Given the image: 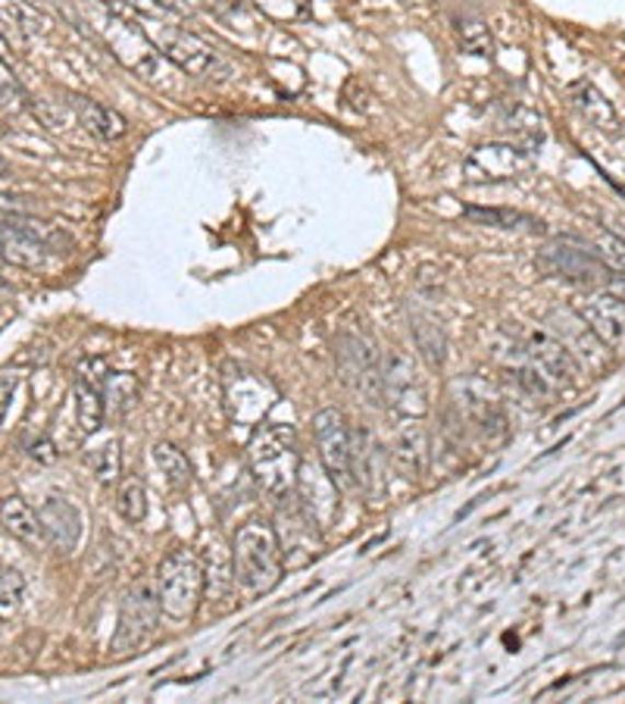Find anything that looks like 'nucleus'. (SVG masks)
I'll use <instances>...</instances> for the list:
<instances>
[{
	"instance_id": "obj_14",
	"label": "nucleus",
	"mask_w": 625,
	"mask_h": 704,
	"mask_svg": "<svg viewBox=\"0 0 625 704\" xmlns=\"http://www.w3.org/2000/svg\"><path fill=\"white\" fill-rule=\"evenodd\" d=\"M276 389L257 373H238V379H225V404H229V414L238 423H257L263 419V414L273 407L276 401Z\"/></svg>"
},
{
	"instance_id": "obj_26",
	"label": "nucleus",
	"mask_w": 625,
	"mask_h": 704,
	"mask_svg": "<svg viewBox=\"0 0 625 704\" xmlns=\"http://www.w3.org/2000/svg\"><path fill=\"white\" fill-rule=\"evenodd\" d=\"M104 404L113 417H126L131 407L138 404V382L129 373H107L104 379Z\"/></svg>"
},
{
	"instance_id": "obj_32",
	"label": "nucleus",
	"mask_w": 625,
	"mask_h": 704,
	"mask_svg": "<svg viewBox=\"0 0 625 704\" xmlns=\"http://www.w3.org/2000/svg\"><path fill=\"white\" fill-rule=\"evenodd\" d=\"M28 458L38 463H54L57 461V445L50 439H38L28 445Z\"/></svg>"
},
{
	"instance_id": "obj_21",
	"label": "nucleus",
	"mask_w": 625,
	"mask_h": 704,
	"mask_svg": "<svg viewBox=\"0 0 625 704\" xmlns=\"http://www.w3.org/2000/svg\"><path fill=\"white\" fill-rule=\"evenodd\" d=\"M572 101H576V107H579V113L582 116H588V123H594L598 129H616L620 126V116H616V111H613V104L606 101L601 91L594 89V85H588V82H582V85H572Z\"/></svg>"
},
{
	"instance_id": "obj_22",
	"label": "nucleus",
	"mask_w": 625,
	"mask_h": 704,
	"mask_svg": "<svg viewBox=\"0 0 625 704\" xmlns=\"http://www.w3.org/2000/svg\"><path fill=\"white\" fill-rule=\"evenodd\" d=\"M82 126L91 135H97L101 141H119L129 132V123L123 113H116L107 104H94V101L82 104Z\"/></svg>"
},
{
	"instance_id": "obj_35",
	"label": "nucleus",
	"mask_w": 625,
	"mask_h": 704,
	"mask_svg": "<svg viewBox=\"0 0 625 704\" xmlns=\"http://www.w3.org/2000/svg\"><path fill=\"white\" fill-rule=\"evenodd\" d=\"M10 291V282H7V276H0V295H7Z\"/></svg>"
},
{
	"instance_id": "obj_24",
	"label": "nucleus",
	"mask_w": 625,
	"mask_h": 704,
	"mask_svg": "<svg viewBox=\"0 0 625 704\" xmlns=\"http://www.w3.org/2000/svg\"><path fill=\"white\" fill-rule=\"evenodd\" d=\"M463 217L478 226H495V229H529V232H541L544 222L519 213V210H507V207H466Z\"/></svg>"
},
{
	"instance_id": "obj_33",
	"label": "nucleus",
	"mask_w": 625,
	"mask_h": 704,
	"mask_svg": "<svg viewBox=\"0 0 625 704\" xmlns=\"http://www.w3.org/2000/svg\"><path fill=\"white\" fill-rule=\"evenodd\" d=\"M13 395H16V379H0V426L13 407Z\"/></svg>"
},
{
	"instance_id": "obj_7",
	"label": "nucleus",
	"mask_w": 625,
	"mask_h": 704,
	"mask_svg": "<svg viewBox=\"0 0 625 704\" xmlns=\"http://www.w3.org/2000/svg\"><path fill=\"white\" fill-rule=\"evenodd\" d=\"M335 367L347 389L369 404H382V357L363 335H342L335 342Z\"/></svg>"
},
{
	"instance_id": "obj_2",
	"label": "nucleus",
	"mask_w": 625,
	"mask_h": 704,
	"mask_svg": "<svg viewBox=\"0 0 625 704\" xmlns=\"http://www.w3.org/2000/svg\"><path fill=\"white\" fill-rule=\"evenodd\" d=\"M247 461H251L254 480L266 495L285 498L288 492L298 488L301 451H298V439H294L291 426H279V423L259 426L247 445Z\"/></svg>"
},
{
	"instance_id": "obj_9",
	"label": "nucleus",
	"mask_w": 625,
	"mask_h": 704,
	"mask_svg": "<svg viewBox=\"0 0 625 704\" xmlns=\"http://www.w3.org/2000/svg\"><path fill=\"white\" fill-rule=\"evenodd\" d=\"M539 269H544L547 276L566 279V282H604V279H613V269L591 247L572 242V239L547 244L539 254Z\"/></svg>"
},
{
	"instance_id": "obj_36",
	"label": "nucleus",
	"mask_w": 625,
	"mask_h": 704,
	"mask_svg": "<svg viewBox=\"0 0 625 704\" xmlns=\"http://www.w3.org/2000/svg\"><path fill=\"white\" fill-rule=\"evenodd\" d=\"M3 173H7V160L0 157V176H3Z\"/></svg>"
},
{
	"instance_id": "obj_13",
	"label": "nucleus",
	"mask_w": 625,
	"mask_h": 704,
	"mask_svg": "<svg viewBox=\"0 0 625 704\" xmlns=\"http://www.w3.org/2000/svg\"><path fill=\"white\" fill-rule=\"evenodd\" d=\"M532 170V154L517 145H482L463 163V178L466 182H507V178L522 176Z\"/></svg>"
},
{
	"instance_id": "obj_16",
	"label": "nucleus",
	"mask_w": 625,
	"mask_h": 704,
	"mask_svg": "<svg viewBox=\"0 0 625 704\" xmlns=\"http://www.w3.org/2000/svg\"><path fill=\"white\" fill-rule=\"evenodd\" d=\"M38 517H42V529H44V542L50 549H57L60 554H72L76 545L82 542V513L79 507L66 498H47L42 507H38Z\"/></svg>"
},
{
	"instance_id": "obj_18",
	"label": "nucleus",
	"mask_w": 625,
	"mask_h": 704,
	"mask_svg": "<svg viewBox=\"0 0 625 704\" xmlns=\"http://www.w3.org/2000/svg\"><path fill=\"white\" fill-rule=\"evenodd\" d=\"M394 463L407 480H419L429 463V436L423 426H404L394 441Z\"/></svg>"
},
{
	"instance_id": "obj_20",
	"label": "nucleus",
	"mask_w": 625,
	"mask_h": 704,
	"mask_svg": "<svg viewBox=\"0 0 625 704\" xmlns=\"http://www.w3.org/2000/svg\"><path fill=\"white\" fill-rule=\"evenodd\" d=\"M410 330L413 338H416V348L426 357V363L429 367H441L444 357H448V338H444L441 323L435 316H429V313H410Z\"/></svg>"
},
{
	"instance_id": "obj_15",
	"label": "nucleus",
	"mask_w": 625,
	"mask_h": 704,
	"mask_svg": "<svg viewBox=\"0 0 625 704\" xmlns=\"http://www.w3.org/2000/svg\"><path fill=\"white\" fill-rule=\"evenodd\" d=\"M551 323H554L557 338L566 345V351L572 354L576 360H579V357L588 360V367H591V370H604L606 363H610V354L613 351L606 348L604 342H601L594 332L588 330V323H585L576 310H569L566 316H563L560 310H557V313H551Z\"/></svg>"
},
{
	"instance_id": "obj_25",
	"label": "nucleus",
	"mask_w": 625,
	"mask_h": 704,
	"mask_svg": "<svg viewBox=\"0 0 625 704\" xmlns=\"http://www.w3.org/2000/svg\"><path fill=\"white\" fill-rule=\"evenodd\" d=\"M153 463L160 466V473L166 476V483L173 485V488H188L192 485V463H188V458L175 448V445H170V441H157L153 445Z\"/></svg>"
},
{
	"instance_id": "obj_10",
	"label": "nucleus",
	"mask_w": 625,
	"mask_h": 704,
	"mask_svg": "<svg viewBox=\"0 0 625 704\" xmlns=\"http://www.w3.org/2000/svg\"><path fill=\"white\" fill-rule=\"evenodd\" d=\"M572 310L588 323L613 354H625V301L610 288V291H594L576 298Z\"/></svg>"
},
{
	"instance_id": "obj_8",
	"label": "nucleus",
	"mask_w": 625,
	"mask_h": 704,
	"mask_svg": "<svg viewBox=\"0 0 625 704\" xmlns=\"http://www.w3.org/2000/svg\"><path fill=\"white\" fill-rule=\"evenodd\" d=\"M60 235L47 222L25 217V213H0V244H3V261L13 266L35 269L44 264L50 244Z\"/></svg>"
},
{
	"instance_id": "obj_6",
	"label": "nucleus",
	"mask_w": 625,
	"mask_h": 704,
	"mask_svg": "<svg viewBox=\"0 0 625 704\" xmlns=\"http://www.w3.org/2000/svg\"><path fill=\"white\" fill-rule=\"evenodd\" d=\"M382 401L407 419H423L429 414V389L410 354L391 348L382 357Z\"/></svg>"
},
{
	"instance_id": "obj_3",
	"label": "nucleus",
	"mask_w": 625,
	"mask_h": 704,
	"mask_svg": "<svg viewBox=\"0 0 625 704\" xmlns=\"http://www.w3.org/2000/svg\"><path fill=\"white\" fill-rule=\"evenodd\" d=\"M160 608L170 620H192L204 598V567L195 551H170L157 567Z\"/></svg>"
},
{
	"instance_id": "obj_1",
	"label": "nucleus",
	"mask_w": 625,
	"mask_h": 704,
	"mask_svg": "<svg viewBox=\"0 0 625 704\" xmlns=\"http://www.w3.org/2000/svg\"><path fill=\"white\" fill-rule=\"evenodd\" d=\"M281 567V542L279 532L263 517H254L241 523L232 539V570L235 582L247 595H266L279 586Z\"/></svg>"
},
{
	"instance_id": "obj_17",
	"label": "nucleus",
	"mask_w": 625,
	"mask_h": 704,
	"mask_svg": "<svg viewBox=\"0 0 625 704\" xmlns=\"http://www.w3.org/2000/svg\"><path fill=\"white\" fill-rule=\"evenodd\" d=\"M0 527L13 539H20L22 545H44L42 517L28 501H22L20 495L0 498Z\"/></svg>"
},
{
	"instance_id": "obj_19",
	"label": "nucleus",
	"mask_w": 625,
	"mask_h": 704,
	"mask_svg": "<svg viewBox=\"0 0 625 704\" xmlns=\"http://www.w3.org/2000/svg\"><path fill=\"white\" fill-rule=\"evenodd\" d=\"M107 417V404H104V385L91 376H79L76 379V419L82 432H97Z\"/></svg>"
},
{
	"instance_id": "obj_23",
	"label": "nucleus",
	"mask_w": 625,
	"mask_h": 704,
	"mask_svg": "<svg viewBox=\"0 0 625 704\" xmlns=\"http://www.w3.org/2000/svg\"><path fill=\"white\" fill-rule=\"evenodd\" d=\"M88 470L97 476V483L113 485L123 473V451H119V439H104L97 445L85 448Z\"/></svg>"
},
{
	"instance_id": "obj_28",
	"label": "nucleus",
	"mask_w": 625,
	"mask_h": 704,
	"mask_svg": "<svg viewBox=\"0 0 625 704\" xmlns=\"http://www.w3.org/2000/svg\"><path fill=\"white\" fill-rule=\"evenodd\" d=\"M594 254H598V257H601L613 273L625 276V242L620 239V235H610V232H604V235L594 242Z\"/></svg>"
},
{
	"instance_id": "obj_37",
	"label": "nucleus",
	"mask_w": 625,
	"mask_h": 704,
	"mask_svg": "<svg viewBox=\"0 0 625 704\" xmlns=\"http://www.w3.org/2000/svg\"><path fill=\"white\" fill-rule=\"evenodd\" d=\"M0 257H3V244H0Z\"/></svg>"
},
{
	"instance_id": "obj_27",
	"label": "nucleus",
	"mask_w": 625,
	"mask_h": 704,
	"mask_svg": "<svg viewBox=\"0 0 625 704\" xmlns=\"http://www.w3.org/2000/svg\"><path fill=\"white\" fill-rule=\"evenodd\" d=\"M116 510H119V517L129 520V523H141V520L148 517V495H144V488H141L138 480H126V483L119 485Z\"/></svg>"
},
{
	"instance_id": "obj_29",
	"label": "nucleus",
	"mask_w": 625,
	"mask_h": 704,
	"mask_svg": "<svg viewBox=\"0 0 625 704\" xmlns=\"http://www.w3.org/2000/svg\"><path fill=\"white\" fill-rule=\"evenodd\" d=\"M22 595H25V579H22V573L3 567V570H0V608H3V611L16 608L22 601Z\"/></svg>"
},
{
	"instance_id": "obj_30",
	"label": "nucleus",
	"mask_w": 625,
	"mask_h": 704,
	"mask_svg": "<svg viewBox=\"0 0 625 704\" xmlns=\"http://www.w3.org/2000/svg\"><path fill=\"white\" fill-rule=\"evenodd\" d=\"M25 91H22L16 72L0 60V107H22Z\"/></svg>"
},
{
	"instance_id": "obj_4",
	"label": "nucleus",
	"mask_w": 625,
	"mask_h": 704,
	"mask_svg": "<svg viewBox=\"0 0 625 704\" xmlns=\"http://www.w3.org/2000/svg\"><path fill=\"white\" fill-rule=\"evenodd\" d=\"M313 439H316L320 461H323L325 473L332 476V483L338 485L342 492L360 488L363 476H360L357 432L350 429L345 414H338V411H320L313 417Z\"/></svg>"
},
{
	"instance_id": "obj_12",
	"label": "nucleus",
	"mask_w": 625,
	"mask_h": 704,
	"mask_svg": "<svg viewBox=\"0 0 625 704\" xmlns=\"http://www.w3.org/2000/svg\"><path fill=\"white\" fill-rule=\"evenodd\" d=\"M153 47L188 76H210L222 64L213 45H207L195 32H185L175 25H163V32L153 38Z\"/></svg>"
},
{
	"instance_id": "obj_11",
	"label": "nucleus",
	"mask_w": 625,
	"mask_h": 704,
	"mask_svg": "<svg viewBox=\"0 0 625 704\" xmlns=\"http://www.w3.org/2000/svg\"><path fill=\"white\" fill-rule=\"evenodd\" d=\"M522 357L539 370L554 389H569L579 379V360L566 351L557 335L551 332H529L522 342Z\"/></svg>"
},
{
	"instance_id": "obj_31",
	"label": "nucleus",
	"mask_w": 625,
	"mask_h": 704,
	"mask_svg": "<svg viewBox=\"0 0 625 704\" xmlns=\"http://www.w3.org/2000/svg\"><path fill=\"white\" fill-rule=\"evenodd\" d=\"M460 38H463L466 50H473V54H488L491 50V35L482 23H460Z\"/></svg>"
},
{
	"instance_id": "obj_5",
	"label": "nucleus",
	"mask_w": 625,
	"mask_h": 704,
	"mask_svg": "<svg viewBox=\"0 0 625 704\" xmlns=\"http://www.w3.org/2000/svg\"><path fill=\"white\" fill-rule=\"evenodd\" d=\"M163 614L160 608V592H157V579H138L131 582L123 601H119V623L109 648L116 655H129L138 645H144L148 636L157 630V620Z\"/></svg>"
},
{
	"instance_id": "obj_34",
	"label": "nucleus",
	"mask_w": 625,
	"mask_h": 704,
	"mask_svg": "<svg viewBox=\"0 0 625 704\" xmlns=\"http://www.w3.org/2000/svg\"><path fill=\"white\" fill-rule=\"evenodd\" d=\"M610 288L625 301V276H613V279H610Z\"/></svg>"
}]
</instances>
